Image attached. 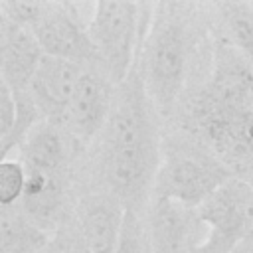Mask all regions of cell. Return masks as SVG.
<instances>
[{"instance_id":"1","label":"cell","mask_w":253,"mask_h":253,"mask_svg":"<svg viewBox=\"0 0 253 253\" xmlns=\"http://www.w3.org/2000/svg\"><path fill=\"white\" fill-rule=\"evenodd\" d=\"M188 130L231 172L253 174V65L225 40L186 107Z\"/></svg>"},{"instance_id":"2","label":"cell","mask_w":253,"mask_h":253,"mask_svg":"<svg viewBox=\"0 0 253 253\" xmlns=\"http://www.w3.org/2000/svg\"><path fill=\"white\" fill-rule=\"evenodd\" d=\"M152 111L154 107L140 73L138 49L132 71L115 91L111 119L105 126L101 160L109 192L132 211H136L154 188L156 172L162 162Z\"/></svg>"},{"instance_id":"3","label":"cell","mask_w":253,"mask_h":253,"mask_svg":"<svg viewBox=\"0 0 253 253\" xmlns=\"http://www.w3.org/2000/svg\"><path fill=\"white\" fill-rule=\"evenodd\" d=\"M158 16L148 26L140 45V73L154 111L162 117L174 111L184 89L190 57V36L186 24L172 14H164L162 4L156 6Z\"/></svg>"},{"instance_id":"4","label":"cell","mask_w":253,"mask_h":253,"mask_svg":"<svg viewBox=\"0 0 253 253\" xmlns=\"http://www.w3.org/2000/svg\"><path fill=\"white\" fill-rule=\"evenodd\" d=\"M150 6L125 0H97L87 24L99 65L119 87L134 67L140 43L150 26Z\"/></svg>"},{"instance_id":"5","label":"cell","mask_w":253,"mask_h":253,"mask_svg":"<svg viewBox=\"0 0 253 253\" xmlns=\"http://www.w3.org/2000/svg\"><path fill=\"white\" fill-rule=\"evenodd\" d=\"M231 178V170L215 156L200 148L176 146L164 154L152 192L154 198L200 208Z\"/></svg>"},{"instance_id":"6","label":"cell","mask_w":253,"mask_h":253,"mask_svg":"<svg viewBox=\"0 0 253 253\" xmlns=\"http://www.w3.org/2000/svg\"><path fill=\"white\" fill-rule=\"evenodd\" d=\"M32 34L36 36L43 53L49 57L65 59L83 67L99 65V55L89 38L87 26L81 24L77 6L71 2L47 0V8L34 26Z\"/></svg>"},{"instance_id":"7","label":"cell","mask_w":253,"mask_h":253,"mask_svg":"<svg viewBox=\"0 0 253 253\" xmlns=\"http://www.w3.org/2000/svg\"><path fill=\"white\" fill-rule=\"evenodd\" d=\"M117 87L99 65H85L67 109L65 128L77 142L89 144L109 123Z\"/></svg>"},{"instance_id":"8","label":"cell","mask_w":253,"mask_h":253,"mask_svg":"<svg viewBox=\"0 0 253 253\" xmlns=\"http://www.w3.org/2000/svg\"><path fill=\"white\" fill-rule=\"evenodd\" d=\"M198 211L210 231L221 233L235 243L253 241V186L247 180H227Z\"/></svg>"},{"instance_id":"9","label":"cell","mask_w":253,"mask_h":253,"mask_svg":"<svg viewBox=\"0 0 253 253\" xmlns=\"http://www.w3.org/2000/svg\"><path fill=\"white\" fill-rule=\"evenodd\" d=\"M148 225L154 253H190L208 235L198 208H190L174 200L154 198L148 213Z\"/></svg>"},{"instance_id":"10","label":"cell","mask_w":253,"mask_h":253,"mask_svg":"<svg viewBox=\"0 0 253 253\" xmlns=\"http://www.w3.org/2000/svg\"><path fill=\"white\" fill-rule=\"evenodd\" d=\"M81 73H83V65L43 55L30 85V93L43 121L59 128L63 126Z\"/></svg>"},{"instance_id":"11","label":"cell","mask_w":253,"mask_h":253,"mask_svg":"<svg viewBox=\"0 0 253 253\" xmlns=\"http://www.w3.org/2000/svg\"><path fill=\"white\" fill-rule=\"evenodd\" d=\"M43 55L30 30L0 14V81L14 93H28Z\"/></svg>"},{"instance_id":"12","label":"cell","mask_w":253,"mask_h":253,"mask_svg":"<svg viewBox=\"0 0 253 253\" xmlns=\"http://www.w3.org/2000/svg\"><path fill=\"white\" fill-rule=\"evenodd\" d=\"M126 208L125 204L107 192H93L79 200L77 206V225L87 239L93 253H115Z\"/></svg>"},{"instance_id":"13","label":"cell","mask_w":253,"mask_h":253,"mask_svg":"<svg viewBox=\"0 0 253 253\" xmlns=\"http://www.w3.org/2000/svg\"><path fill=\"white\" fill-rule=\"evenodd\" d=\"M65 202L63 176H47L38 172H26V188L20 200L22 213L45 233L57 231L59 215Z\"/></svg>"},{"instance_id":"14","label":"cell","mask_w":253,"mask_h":253,"mask_svg":"<svg viewBox=\"0 0 253 253\" xmlns=\"http://www.w3.org/2000/svg\"><path fill=\"white\" fill-rule=\"evenodd\" d=\"M20 162L26 172H38L47 176H65V140L59 126L40 121L24 138L20 146Z\"/></svg>"},{"instance_id":"15","label":"cell","mask_w":253,"mask_h":253,"mask_svg":"<svg viewBox=\"0 0 253 253\" xmlns=\"http://www.w3.org/2000/svg\"><path fill=\"white\" fill-rule=\"evenodd\" d=\"M49 241V233L34 225L22 210L2 208L0 213V253H38Z\"/></svg>"},{"instance_id":"16","label":"cell","mask_w":253,"mask_h":253,"mask_svg":"<svg viewBox=\"0 0 253 253\" xmlns=\"http://www.w3.org/2000/svg\"><path fill=\"white\" fill-rule=\"evenodd\" d=\"M215 8L225 30V42L253 65V8L245 2H219Z\"/></svg>"},{"instance_id":"17","label":"cell","mask_w":253,"mask_h":253,"mask_svg":"<svg viewBox=\"0 0 253 253\" xmlns=\"http://www.w3.org/2000/svg\"><path fill=\"white\" fill-rule=\"evenodd\" d=\"M26 188V168L20 160H0V206L12 208L22 200Z\"/></svg>"},{"instance_id":"18","label":"cell","mask_w":253,"mask_h":253,"mask_svg":"<svg viewBox=\"0 0 253 253\" xmlns=\"http://www.w3.org/2000/svg\"><path fill=\"white\" fill-rule=\"evenodd\" d=\"M47 8V2H38V0H6L0 2V14L16 22L18 26L26 30H34V26L40 22Z\"/></svg>"},{"instance_id":"19","label":"cell","mask_w":253,"mask_h":253,"mask_svg":"<svg viewBox=\"0 0 253 253\" xmlns=\"http://www.w3.org/2000/svg\"><path fill=\"white\" fill-rule=\"evenodd\" d=\"M18 123V103L12 93V89L0 81V144H4Z\"/></svg>"},{"instance_id":"20","label":"cell","mask_w":253,"mask_h":253,"mask_svg":"<svg viewBox=\"0 0 253 253\" xmlns=\"http://www.w3.org/2000/svg\"><path fill=\"white\" fill-rule=\"evenodd\" d=\"M140 235H142V229H140V221H138L136 211L126 210L125 223H123V233H121V239H119V245H117L115 253H142Z\"/></svg>"},{"instance_id":"21","label":"cell","mask_w":253,"mask_h":253,"mask_svg":"<svg viewBox=\"0 0 253 253\" xmlns=\"http://www.w3.org/2000/svg\"><path fill=\"white\" fill-rule=\"evenodd\" d=\"M55 233H59L63 241V253H93L79 225H65V227L61 225Z\"/></svg>"},{"instance_id":"22","label":"cell","mask_w":253,"mask_h":253,"mask_svg":"<svg viewBox=\"0 0 253 253\" xmlns=\"http://www.w3.org/2000/svg\"><path fill=\"white\" fill-rule=\"evenodd\" d=\"M237 245H239V243H235V241L223 237L221 233H215V231H210V229H208L206 239H204L200 245H196L190 253H233V249H235Z\"/></svg>"},{"instance_id":"23","label":"cell","mask_w":253,"mask_h":253,"mask_svg":"<svg viewBox=\"0 0 253 253\" xmlns=\"http://www.w3.org/2000/svg\"><path fill=\"white\" fill-rule=\"evenodd\" d=\"M38 253H63V241H61L59 233H53V235L49 237V241H47Z\"/></svg>"},{"instance_id":"24","label":"cell","mask_w":253,"mask_h":253,"mask_svg":"<svg viewBox=\"0 0 253 253\" xmlns=\"http://www.w3.org/2000/svg\"><path fill=\"white\" fill-rule=\"evenodd\" d=\"M233 253H253V241H241L233 249Z\"/></svg>"}]
</instances>
